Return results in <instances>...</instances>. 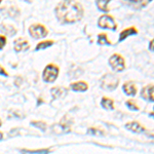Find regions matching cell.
I'll use <instances>...</instances> for the list:
<instances>
[{
  "instance_id": "6da1fadb",
  "label": "cell",
  "mask_w": 154,
  "mask_h": 154,
  "mask_svg": "<svg viewBox=\"0 0 154 154\" xmlns=\"http://www.w3.org/2000/svg\"><path fill=\"white\" fill-rule=\"evenodd\" d=\"M56 16L65 24L76 23L83 16V7L77 1H63L56 7Z\"/></svg>"
},
{
  "instance_id": "7a4b0ae2",
  "label": "cell",
  "mask_w": 154,
  "mask_h": 154,
  "mask_svg": "<svg viewBox=\"0 0 154 154\" xmlns=\"http://www.w3.org/2000/svg\"><path fill=\"white\" fill-rule=\"evenodd\" d=\"M119 79L118 77L112 74H106L101 79V88L106 91H113L118 86Z\"/></svg>"
},
{
  "instance_id": "3957f363",
  "label": "cell",
  "mask_w": 154,
  "mask_h": 154,
  "mask_svg": "<svg viewBox=\"0 0 154 154\" xmlns=\"http://www.w3.org/2000/svg\"><path fill=\"white\" fill-rule=\"evenodd\" d=\"M59 75V68L58 66L54 65V64H49L45 67V69L43 70L42 73V78L45 82H54L56 81V79L58 78Z\"/></svg>"
},
{
  "instance_id": "277c9868",
  "label": "cell",
  "mask_w": 154,
  "mask_h": 154,
  "mask_svg": "<svg viewBox=\"0 0 154 154\" xmlns=\"http://www.w3.org/2000/svg\"><path fill=\"white\" fill-rule=\"evenodd\" d=\"M29 33L33 38L40 39L45 37L48 34V31L43 25L41 24H34L29 27Z\"/></svg>"
},
{
  "instance_id": "5b68a950",
  "label": "cell",
  "mask_w": 154,
  "mask_h": 154,
  "mask_svg": "<svg viewBox=\"0 0 154 154\" xmlns=\"http://www.w3.org/2000/svg\"><path fill=\"white\" fill-rule=\"evenodd\" d=\"M109 64L112 67V69L116 72H120L125 69V60L120 54H112L109 59Z\"/></svg>"
},
{
  "instance_id": "8992f818",
  "label": "cell",
  "mask_w": 154,
  "mask_h": 154,
  "mask_svg": "<svg viewBox=\"0 0 154 154\" xmlns=\"http://www.w3.org/2000/svg\"><path fill=\"white\" fill-rule=\"evenodd\" d=\"M98 25L100 28L116 30V24L112 17L110 16H102L98 21Z\"/></svg>"
},
{
  "instance_id": "52a82bcc",
  "label": "cell",
  "mask_w": 154,
  "mask_h": 154,
  "mask_svg": "<svg viewBox=\"0 0 154 154\" xmlns=\"http://www.w3.org/2000/svg\"><path fill=\"white\" fill-rule=\"evenodd\" d=\"M14 51L20 53V51H24L29 49L30 45H29V42L27 39L23 38V37H20V38L14 40Z\"/></svg>"
},
{
  "instance_id": "ba28073f",
  "label": "cell",
  "mask_w": 154,
  "mask_h": 154,
  "mask_svg": "<svg viewBox=\"0 0 154 154\" xmlns=\"http://www.w3.org/2000/svg\"><path fill=\"white\" fill-rule=\"evenodd\" d=\"M142 97L146 100L154 102V85H147L143 88L142 91Z\"/></svg>"
},
{
  "instance_id": "9c48e42d",
  "label": "cell",
  "mask_w": 154,
  "mask_h": 154,
  "mask_svg": "<svg viewBox=\"0 0 154 154\" xmlns=\"http://www.w3.org/2000/svg\"><path fill=\"white\" fill-rule=\"evenodd\" d=\"M51 93L53 95L54 99H60L63 98V97L66 96L67 94V89L65 88H61V86H57V88H53L51 89Z\"/></svg>"
},
{
  "instance_id": "30bf717a",
  "label": "cell",
  "mask_w": 154,
  "mask_h": 154,
  "mask_svg": "<svg viewBox=\"0 0 154 154\" xmlns=\"http://www.w3.org/2000/svg\"><path fill=\"white\" fill-rule=\"evenodd\" d=\"M123 91L125 93V95L128 96H135L137 94V88L134 83L131 82H126L123 84Z\"/></svg>"
},
{
  "instance_id": "8fae6325",
  "label": "cell",
  "mask_w": 154,
  "mask_h": 154,
  "mask_svg": "<svg viewBox=\"0 0 154 154\" xmlns=\"http://www.w3.org/2000/svg\"><path fill=\"white\" fill-rule=\"evenodd\" d=\"M125 128H128V130H130L131 131H133V133H143V131H145V128H143L139 122L128 123V125H125Z\"/></svg>"
},
{
  "instance_id": "7c38bea8",
  "label": "cell",
  "mask_w": 154,
  "mask_h": 154,
  "mask_svg": "<svg viewBox=\"0 0 154 154\" xmlns=\"http://www.w3.org/2000/svg\"><path fill=\"white\" fill-rule=\"evenodd\" d=\"M137 33H138V30L136 28H134V27H131V28L123 30L120 33V36H119V41H123L126 37H128L131 35H136Z\"/></svg>"
},
{
  "instance_id": "4fadbf2b",
  "label": "cell",
  "mask_w": 154,
  "mask_h": 154,
  "mask_svg": "<svg viewBox=\"0 0 154 154\" xmlns=\"http://www.w3.org/2000/svg\"><path fill=\"white\" fill-rule=\"evenodd\" d=\"M70 88H72V91H85L88 88V84L84 81H78V82H74L70 85Z\"/></svg>"
},
{
  "instance_id": "5bb4252c",
  "label": "cell",
  "mask_w": 154,
  "mask_h": 154,
  "mask_svg": "<svg viewBox=\"0 0 154 154\" xmlns=\"http://www.w3.org/2000/svg\"><path fill=\"white\" fill-rule=\"evenodd\" d=\"M1 31L6 33L7 35L12 36L14 34L17 33V29L14 28L12 25H5V24H2L1 25Z\"/></svg>"
},
{
  "instance_id": "9a60e30c",
  "label": "cell",
  "mask_w": 154,
  "mask_h": 154,
  "mask_svg": "<svg viewBox=\"0 0 154 154\" xmlns=\"http://www.w3.org/2000/svg\"><path fill=\"white\" fill-rule=\"evenodd\" d=\"M59 125L62 128V130L64 131H70V126H71V120L68 117H64L61 120V122L59 123Z\"/></svg>"
},
{
  "instance_id": "2e32d148",
  "label": "cell",
  "mask_w": 154,
  "mask_h": 154,
  "mask_svg": "<svg viewBox=\"0 0 154 154\" xmlns=\"http://www.w3.org/2000/svg\"><path fill=\"white\" fill-rule=\"evenodd\" d=\"M101 105L105 109L111 110V109L114 108V102L113 100H111V99H109V98H103L101 101Z\"/></svg>"
},
{
  "instance_id": "e0dca14e",
  "label": "cell",
  "mask_w": 154,
  "mask_h": 154,
  "mask_svg": "<svg viewBox=\"0 0 154 154\" xmlns=\"http://www.w3.org/2000/svg\"><path fill=\"white\" fill-rule=\"evenodd\" d=\"M53 44H54V41H53V40L41 41V42H39V43L36 45L35 51H41V49L48 48H49V46H51V45H53Z\"/></svg>"
},
{
  "instance_id": "ac0fdd59",
  "label": "cell",
  "mask_w": 154,
  "mask_h": 154,
  "mask_svg": "<svg viewBox=\"0 0 154 154\" xmlns=\"http://www.w3.org/2000/svg\"><path fill=\"white\" fill-rule=\"evenodd\" d=\"M24 152L30 153V154H48L49 149H37V150H29V149H23Z\"/></svg>"
},
{
  "instance_id": "d6986e66",
  "label": "cell",
  "mask_w": 154,
  "mask_h": 154,
  "mask_svg": "<svg viewBox=\"0 0 154 154\" xmlns=\"http://www.w3.org/2000/svg\"><path fill=\"white\" fill-rule=\"evenodd\" d=\"M108 4H109V1H98L97 2V6H98L99 9L102 11H109Z\"/></svg>"
},
{
  "instance_id": "ffe728a7",
  "label": "cell",
  "mask_w": 154,
  "mask_h": 154,
  "mask_svg": "<svg viewBox=\"0 0 154 154\" xmlns=\"http://www.w3.org/2000/svg\"><path fill=\"white\" fill-rule=\"evenodd\" d=\"M7 14H8L9 17H11V18H16V17H18L20 14V11L18 7H14L12 6L11 8L8 9V12H7Z\"/></svg>"
},
{
  "instance_id": "44dd1931",
  "label": "cell",
  "mask_w": 154,
  "mask_h": 154,
  "mask_svg": "<svg viewBox=\"0 0 154 154\" xmlns=\"http://www.w3.org/2000/svg\"><path fill=\"white\" fill-rule=\"evenodd\" d=\"M31 125L36 126V128H40L41 131H45V128H46V125H45V122H43V121L34 120V121H31Z\"/></svg>"
},
{
  "instance_id": "7402d4cb",
  "label": "cell",
  "mask_w": 154,
  "mask_h": 154,
  "mask_svg": "<svg viewBox=\"0 0 154 154\" xmlns=\"http://www.w3.org/2000/svg\"><path fill=\"white\" fill-rule=\"evenodd\" d=\"M98 42L99 44H110V41L108 40L106 34H100L98 36Z\"/></svg>"
},
{
  "instance_id": "603a6c76",
  "label": "cell",
  "mask_w": 154,
  "mask_h": 154,
  "mask_svg": "<svg viewBox=\"0 0 154 154\" xmlns=\"http://www.w3.org/2000/svg\"><path fill=\"white\" fill-rule=\"evenodd\" d=\"M148 2L147 1H130L128 2V4H130V5H135L136 7H142V6H145L146 4H147Z\"/></svg>"
},
{
  "instance_id": "cb8c5ba5",
  "label": "cell",
  "mask_w": 154,
  "mask_h": 154,
  "mask_svg": "<svg viewBox=\"0 0 154 154\" xmlns=\"http://www.w3.org/2000/svg\"><path fill=\"white\" fill-rule=\"evenodd\" d=\"M88 133L91 134V135H95V136H103L104 135L103 131H102L96 130V128H89V130L88 131Z\"/></svg>"
},
{
  "instance_id": "d4e9b609",
  "label": "cell",
  "mask_w": 154,
  "mask_h": 154,
  "mask_svg": "<svg viewBox=\"0 0 154 154\" xmlns=\"http://www.w3.org/2000/svg\"><path fill=\"white\" fill-rule=\"evenodd\" d=\"M125 104H126V106H128V107H130V108L131 109V110H135V111L139 110V107L136 105V104H135V102H134V101L130 100V101H128V102H126Z\"/></svg>"
},
{
  "instance_id": "484cf974",
  "label": "cell",
  "mask_w": 154,
  "mask_h": 154,
  "mask_svg": "<svg viewBox=\"0 0 154 154\" xmlns=\"http://www.w3.org/2000/svg\"><path fill=\"white\" fill-rule=\"evenodd\" d=\"M5 44H6V37L3 35H0V51L3 49Z\"/></svg>"
},
{
  "instance_id": "4316f807",
  "label": "cell",
  "mask_w": 154,
  "mask_h": 154,
  "mask_svg": "<svg viewBox=\"0 0 154 154\" xmlns=\"http://www.w3.org/2000/svg\"><path fill=\"white\" fill-rule=\"evenodd\" d=\"M0 75H2V76H5V77L8 76V73H7L6 70H5V69H4L2 66H0Z\"/></svg>"
},
{
  "instance_id": "83f0119b",
  "label": "cell",
  "mask_w": 154,
  "mask_h": 154,
  "mask_svg": "<svg viewBox=\"0 0 154 154\" xmlns=\"http://www.w3.org/2000/svg\"><path fill=\"white\" fill-rule=\"evenodd\" d=\"M149 48H150L151 51H154V39H152V40H151L150 44H149Z\"/></svg>"
},
{
  "instance_id": "f1b7e54d",
  "label": "cell",
  "mask_w": 154,
  "mask_h": 154,
  "mask_svg": "<svg viewBox=\"0 0 154 154\" xmlns=\"http://www.w3.org/2000/svg\"><path fill=\"white\" fill-rule=\"evenodd\" d=\"M2 138H3V134H2L1 131H0V141L2 140Z\"/></svg>"
},
{
  "instance_id": "f546056e",
  "label": "cell",
  "mask_w": 154,
  "mask_h": 154,
  "mask_svg": "<svg viewBox=\"0 0 154 154\" xmlns=\"http://www.w3.org/2000/svg\"><path fill=\"white\" fill-rule=\"evenodd\" d=\"M2 125V122H1V119H0V126Z\"/></svg>"
},
{
  "instance_id": "4dcf8cb0",
  "label": "cell",
  "mask_w": 154,
  "mask_h": 154,
  "mask_svg": "<svg viewBox=\"0 0 154 154\" xmlns=\"http://www.w3.org/2000/svg\"><path fill=\"white\" fill-rule=\"evenodd\" d=\"M151 115H154V112H153V113H151ZM153 117H154V116H153Z\"/></svg>"
},
{
  "instance_id": "1f68e13d",
  "label": "cell",
  "mask_w": 154,
  "mask_h": 154,
  "mask_svg": "<svg viewBox=\"0 0 154 154\" xmlns=\"http://www.w3.org/2000/svg\"><path fill=\"white\" fill-rule=\"evenodd\" d=\"M0 3H1V1H0Z\"/></svg>"
}]
</instances>
